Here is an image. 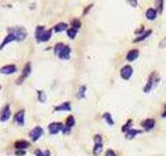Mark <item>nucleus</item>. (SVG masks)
Wrapping results in <instances>:
<instances>
[{
    "label": "nucleus",
    "mask_w": 166,
    "mask_h": 156,
    "mask_svg": "<svg viewBox=\"0 0 166 156\" xmlns=\"http://www.w3.org/2000/svg\"><path fill=\"white\" fill-rule=\"evenodd\" d=\"M8 32H11L15 35L16 42H23L26 38H27V31L24 27L22 26H14V27H8Z\"/></svg>",
    "instance_id": "1"
},
{
    "label": "nucleus",
    "mask_w": 166,
    "mask_h": 156,
    "mask_svg": "<svg viewBox=\"0 0 166 156\" xmlns=\"http://www.w3.org/2000/svg\"><path fill=\"white\" fill-rule=\"evenodd\" d=\"M159 80H160V78H159V76L157 75V73L153 72L151 75L148 76V81H146L145 86H143V92H144V93H149Z\"/></svg>",
    "instance_id": "2"
},
{
    "label": "nucleus",
    "mask_w": 166,
    "mask_h": 156,
    "mask_svg": "<svg viewBox=\"0 0 166 156\" xmlns=\"http://www.w3.org/2000/svg\"><path fill=\"white\" fill-rule=\"evenodd\" d=\"M30 73H31V63H29V61H28V63L24 66L23 70H22L21 76L17 79V84H22V83H23V81L29 75H30Z\"/></svg>",
    "instance_id": "3"
},
{
    "label": "nucleus",
    "mask_w": 166,
    "mask_h": 156,
    "mask_svg": "<svg viewBox=\"0 0 166 156\" xmlns=\"http://www.w3.org/2000/svg\"><path fill=\"white\" fill-rule=\"evenodd\" d=\"M133 75V68L130 65H126L120 69V77L125 80H129Z\"/></svg>",
    "instance_id": "4"
},
{
    "label": "nucleus",
    "mask_w": 166,
    "mask_h": 156,
    "mask_svg": "<svg viewBox=\"0 0 166 156\" xmlns=\"http://www.w3.org/2000/svg\"><path fill=\"white\" fill-rule=\"evenodd\" d=\"M43 133H44L43 128L40 127V126H37V127H34L30 132H29V136H30L32 142H37L38 139L43 135Z\"/></svg>",
    "instance_id": "5"
},
{
    "label": "nucleus",
    "mask_w": 166,
    "mask_h": 156,
    "mask_svg": "<svg viewBox=\"0 0 166 156\" xmlns=\"http://www.w3.org/2000/svg\"><path fill=\"white\" fill-rule=\"evenodd\" d=\"M48 128H49V132H50L51 134H57L58 132L63 131V124L60 122H53L48 126Z\"/></svg>",
    "instance_id": "6"
},
{
    "label": "nucleus",
    "mask_w": 166,
    "mask_h": 156,
    "mask_svg": "<svg viewBox=\"0 0 166 156\" xmlns=\"http://www.w3.org/2000/svg\"><path fill=\"white\" fill-rule=\"evenodd\" d=\"M9 118H11V108H9L8 104H5L1 109V112H0V121L6 122L8 121Z\"/></svg>",
    "instance_id": "7"
},
{
    "label": "nucleus",
    "mask_w": 166,
    "mask_h": 156,
    "mask_svg": "<svg viewBox=\"0 0 166 156\" xmlns=\"http://www.w3.org/2000/svg\"><path fill=\"white\" fill-rule=\"evenodd\" d=\"M17 72V67L14 64L5 65L2 68H0V73L4 74V75H9V74H14Z\"/></svg>",
    "instance_id": "8"
},
{
    "label": "nucleus",
    "mask_w": 166,
    "mask_h": 156,
    "mask_svg": "<svg viewBox=\"0 0 166 156\" xmlns=\"http://www.w3.org/2000/svg\"><path fill=\"white\" fill-rule=\"evenodd\" d=\"M71 52H72V49L69 45H64V47L61 49L59 53L57 54V56L58 58H60V60H69L71 56Z\"/></svg>",
    "instance_id": "9"
},
{
    "label": "nucleus",
    "mask_w": 166,
    "mask_h": 156,
    "mask_svg": "<svg viewBox=\"0 0 166 156\" xmlns=\"http://www.w3.org/2000/svg\"><path fill=\"white\" fill-rule=\"evenodd\" d=\"M155 124H156V121L154 119H146L141 122V127L143 128L144 131H149V130H152L155 127Z\"/></svg>",
    "instance_id": "10"
},
{
    "label": "nucleus",
    "mask_w": 166,
    "mask_h": 156,
    "mask_svg": "<svg viewBox=\"0 0 166 156\" xmlns=\"http://www.w3.org/2000/svg\"><path fill=\"white\" fill-rule=\"evenodd\" d=\"M15 122L19 126H24L25 124V110L21 109L15 115Z\"/></svg>",
    "instance_id": "11"
},
{
    "label": "nucleus",
    "mask_w": 166,
    "mask_h": 156,
    "mask_svg": "<svg viewBox=\"0 0 166 156\" xmlns=\"http://www.w3.org/2000/svg\"><path fill=\"white\" fill-rule=\"evenodd\" d=\"M13 42H16L15 35L11 34V32H8V35H6V37L2 40L1 43H0V50H2L6 45H8L9 43H13Z\"/></svg>",
    "instance_id": "12"
},
{
    "label": "nucleus",
    "mask_w": 166,
    "mask_h": 156,
    "mask_svg": "<svg viewBox=\"0 0 166 156\" xmlns=\"http://www.w3.org/2000/svg\"><path fill=\"white\" fill-rule=\"evenodd\" d=\"M152 32H153L152 29H145L144 32H142L141 34H139L137 38L134 39L133 43H139V42H142V41L146 40V39H148V38L149 37V35L152 34Z\"/></svg>",
    "instance_id": "13"
},
{
    "label": "nucleus",
    "mask_w": 166,
    "mask_h": 156,
    "mask_svg": "<svg viewBox=\"0 0 166 156\" xmlns=\"http://www.w3.org/2000/svg\"><path fill=\"white\" fill-rule=\"evenodd\" d=\"M139 56V50L137 49H132V50H130L128 53H127V60L128 61H134L136 60L138 58Z\"/></svg>",
    "instance_id": "14"
},
{
    "label": "nucleus",
    "mask_w": 166,
    "mask_h": 156,
    "mask_svg": "<svg viewBox=\"0 0 166 156\" xmlns=\"http://www.w3.org/2000/svg\"><path fill=\"white\" fill-rule=\"evenodd\" d=\"M71 108V103L70 102H63L57 105L54 108V112H70Z\"/></svg>",
    "instance_id": "15"
},
{
    "label": "nucleus",
    "mask_w": 166,
    "mask_h": 156,
    "mask_svg": "<svg viewBox=\"0 0 166 156\" xmlns=\"http://www.w3.org/2000/svg\"><path fill=\"white\" fill-rule=\"evenodd\" d=\"M29 146H30V143L27 142V141H17L15 143V148L17 149V150H26Z\"/></svg>",
    "instance_id": "16"
},
{
    "label": "nucleus",
    "mask_w": 166,
    "mask_h": 156,
    "mask_svg": "<svg viewBox=\"0 0 166 156\" xmlns=\"http://www.w3.org/2000/svg\"><path fill=\"white\" fill-rule=\"evenodd\" d=\"M45 30H46V28H45V26H43V25H38L37 27H35L34 37H35V40H37L38 43H40L41 37H42V34H44Z\"/></svg>",
    "instance_id": "17"
},
{
    "label": "nucleus",
    "mask_w": 166,
    "mask_h": 156,
    "mask_svg": "<svg viewBox=\"0 0 166 156\" xmlns=\"http://www.w3.org/2000/svg\"><path fill=\"white\" fill-rule=\"evenodd\" d=\"M157 15H158L157 11H156L155 8H148V11L145 12V17H146V19H148V20H149V21H154L155 19L157 18Z\"/></svg>",
    "instance_id": "18"
},
{
    "label": "nucleus",
    "mask_w": 166,
    "mask_h": 156,
    "mask_svg": "<svg viewBox=\"0 0 166 156\" xmlns=\"http://www.w3.org/2000/svg\"><path fill=\"white\" fill-rule=\"evenodd\" d=\"M52 30H53V29L51 28V29H46V30L44 31V34H42V37H41L40 43H46V42L50 40L52 37Z\"/></svg>",
    "instance_id": "19"
},
{
    "label": "nucleus",
    "mask_w": 166,
    "mask_h": 156,
    "mask_svg": "<svg viewBox=\"0 0 166 156\" xmlns=\"http://www.w3.org/2000/svg\"><path fill=\"white\" fill-rule=\"evenodd\" d=\"M68 27H69V26H68V23H64V22H59V23H57L53 27V31L57 32V34H58V32H63L64 30H67Z\"/></svg>",
    "instance_id": "20"
},
{
    "label": "nucleus",
    "mask_w": 166,
    "mask_h": 156,
    "mask_svg": "<svg viewBox=\"0 0 166 156\" xmlns=\"http://www.w3.org/2000/svg\"><path fill=\"white\" fill-rule=\"evenodd\" d=\"M142 131H140V130H136V129H130L129 131H127L125 133V136L127 139H133L135 138L136 135L140 134Z\"/></svg>",
    "instance_id": "21"
},
{
    "label": "nucleus",
    "mask_w": 166,
    "mask_h": 156,
    "mask_svg": "<svg viewBox=\"0 0 166 156\" xmlns=\"http://www.w3.org/2000/svg\"><path fill=\"white\" fill-rule=\"evenodd\" d=\"M155 5H156V11L158 14H162L164 8V0H155Z\"/></svg>",
    "instance_id": "22"
},
{
    "label": "nucleus",
    "mask_w": 166,
    "mask_h": 156,
    "mask_svg": "<svg viewBox=\"0 0 166 156\" xmlns=\"http://www.w3.org/2000/svg\"><path fill=\"white\" fill-rule=\"evenodd\" d=\"M103 151V144H95L93 149V154L95 156H99Z\"/></svg>",
    "instance_id": "23"
},
{
    "label": "nucleus",
    "mask_w": 166,
    "mask_h": 156,
    "mask_svg": "<svg viewBox=\"0 0 166 156\" xmlns=\"http://www.w3.org/2000/svg\"><path fill=\"white\" fill-rule=\"evenodd\" d=\"M103 119L105 120V122L108 125H110V126L114 125V120L112 119V117H111V115H110V112H105V113H104V115H103Z\"/></svg>",
    "instance_id": "24"
},
{
    "label": "nucleus",
    "mask_w": 166,
    "mask_h": 156,
    "mask_svg": "<svg viewBox=\"0 0 166 156\" xmlns=\"http://www.w3.org/2000/svg\"><path fill=\"white\" fill-rule=\"evenodd\" d=\"M85 93H86V86H81L78 90L77 93V98L78 99H83L85 98Z\"/></svg>",
    "instance_id": "25"
},
{
    "label": "nucleus",
    "mask_w": 166,
    "mask_h": 156,
    "mask_svg": "<svg viewBox=\"0 0 166 156\" xmlns=\"http://www.w3.org/2000/svg\"><path fill=\"white\" fill-rule=\"evenodd\" d=\"M77 34H78V29H75L73 27L67 29V34H68V37L71 39V40H74V39L76 38Z\"/></svg>",
    "instance_id": "26"
},
{
    "label": "nucleus",
    "mask_w": 166,
    "mask_h": 156,
    "mask_svg": "<svg viewBox=\"0 0 166 156\" xmlns=\"http://www.w3.org/2000/svg\"><path fill=\"white\" fill-rule=\"evenodd\" d=\"M75 123H76V121H75V118L73 116H70L69 118L67 119V121H66V127L68 128H72V127H74L75 126Z\"/></svg>",
    "instance_id": "27"
},
{
    "label": "nucleus",
    "mask_w": 166,
    "mask_h": 156,
    "mask_svg": "<svg viewBox=\"0 0 166 156\" xmlns=\"http://www.w3.org/2000/svg\"><path fill=\"white\" fill-rule=\"evenodd\" d=\"M81 25H82L81 24V21L77 18H75L71 21V27H73L75 29H79L81 27Z\"/></svg>",
    "instance_id": "28"
},
{
    "label": "nucleus",
    "mask_w": 166,
    "mask_h": 156,
    "mask_svg": "<svg viewBox=\"0 0 166 156\" xmlns=\"http://www.w3.org/2000/svg\"><path fill=\"white\" fill-rule=\"evenodd\" d=\"M130 129H132V120H128V121H127L126 124L122 127V131L123 133H126L127 131H129Z\"/></svg>",
    "instance_id": "29"
},
{
    "label": "nucleus",
    "mask_w": 166,
    "mask_h": 156,
    "mask_svg": "<svg viewBox=\"0 0 166 156\" xmlns=\"http://www.w3.org/2000/svg\"><path fill=\"white\" fill-rule=\"evenodd\" d=\"M63 47H64V44L63 43H56V44L54 45V47H53L54 53L57 55L61 51V49H63Z\"/></svg>",
    "instance_id": "30"
},
{
    "label": "nucleus",
    "mask_w": 166,
    "mask_h": 156,
    "mask_svg": "<svg viewBox=\"0 0 166 156\" xmlns=\"http://www.w3.org/2000/svg\"><path fill=\"white\" fill-rule=\"evenodd\" d=\"M38 101L42 102V103L46 102V94H45L43 91L38 90Z\"/></svg>",
    "instance_id": "31"
},
{
    "label": "nucleus",
    "mask_w": 166,
    "mask_h": 156,
    "mask_svg": "<svg viewBox=\"0 0 166 156\" xmlns=\"http://www.w3.org/2000/svg\"><path fill=\"white\" fill-rule=\"evenodd\" d=\"M34 155L35 156H50V151L49 150H46V151H42L40 150V149H38V150H35L34 151Z\"/></svg>",
    "instance_id": "32"
},
{
    "label": "nucleus",
    "mask_w": 166,
    "mask_h": 156,
    "mask_svg": "<svg viewBox=\"0 0 166 156\" xmlns=\"http://www.w3.org/2000/svg\"><path fill=\"white\" fill-rule=\"evenodd\" d=\"M93 142H95V144H103V138H102V135L96 134L95 136H93Z\"/></svg>",
    "instance_id": "33"
},
{
    "label": "nucleus",
    "mask_w": 166,
    "mask_h": 156,
    "mask_svg": "<svg viewBox=\"0 0 166 156\" xmlns=\"http://www.w3.org/2000/svg\"><path fill=\"white\" fill-rule=\"evenodd\" d=\"M127 2H128V4H130V6H132V8H137L138 5V0H126Z\"/></svg>",
    "instance_id": "34"
},
{
    "label": "nucleus",
    "mask_w": 166,
    "mask_h": 156,
    "mask_svg": "<svg viewBox=\"0 0 166 156\" xmlns=\"http://www.w3.org/2000/svg\"><path fill=\"white\" fill-rule=\"evenodd\" d=\"M93 3H90L89 5H87L85 8H84V11H83V16H86L87 15V13H88L90 9L93 8Z\"/></svg>",
    "instance_id": "35"
},
{
    "label": "nucleus",
    "mask_w": 166,
    "mask_h": 156,
    "mask_svg": "<svg viewBox=\"0 0 166 156\" xmlns=\"http://www.w3.org/2000/svg\"><path fill=\"white\" fill-rule=\"evenodd\" d=\"M105 156H116V153L113 150H111V149H109V150L106 151Z\"/></svg>",
    "instance_id": "36"
},
{
    "label": "nucleus",
    "mask_w": 166,
    "mask_h": 156,
    "mask_svg": "<svg viewBox=\"0 0 166 156\" xmlns=\"http://www.w3.org/2000/svg\"><path fill=\"white\" fill-rule=\"evenodd\" d=\"M26 154L25 150H17L15 152V155L16 156H24Z\"/></svg>",
    "instance_id": "37"
},
{
    "label": "nucleus",
    "mask_w": 166,
    "mask_h": 156,
    "mask_svg": "<svg viewBox=\"0 0 166 156\" xmlns=\"http://www.w3.org/2000/svg\"><path fill=\"white\" fill-rule=\"evenodd\" d=\"M144 30H145V29H144V27H141V29H139V30L137 29V30L135 31V34H141L142 32H144Z\"/></svg>",
    "instance_id": "38"
},
{
    "label": "nucleus",
    "mask_w": 166,
    "mask_h": 156,
    "mask_svg": "<svg viewBox=\"0 0 166 156\" xmlns=\"http://www.w3.org/2000/svg\"><path fill=\"white\" fill-rule=\"evenodd\" d=\"M161 117H162V118H166V104H165V106H164V112H162Z\"/></svg>",
    "instance_id": "39"
},
{
    "label": "nucleus",
    "mask_w": 166,
    "mask_h": 156,
    "mask_svg": "<svg viewBox=\"0 0 166 156\" xmlns=\"http://www.w3.org/2000/svg\"><path fill=\"white\" fill-rule=\"evenodd\" d=\"M0 90H1V86H0Z\"/></svg>",
    "instance_id": "40"
}]
</instances>
